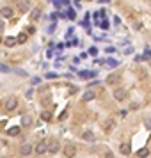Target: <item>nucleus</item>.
<instances>
[{
  "label": "nucleus",
  "instance_id": "1",
  "mask_svg": "<svg viewBox=\"0 0 151 158\" xmlns=\"http://www.w3.org/2000/svg\"><path fill=\"white\" fill-rule=\"evenodd\" d=\"M16 105H18V100H16L14 96H9V98L5 100V103H4V108H5L7 112H11V110L16 108Z\"/></svg>",
  "mask_w": 151,
  "mask_h": 158
},
{
  "label": "nucleus",
  "instance_id": "2",
  "mask_svg": "<svg viewBox=\"0 0 151 158\" xmlns=\"http://www.w3.org/2000/svg\"><path fill=\"white\" fill-rule=\"evenodd\" d=\"M75 155H77V146L71 144V142L66 144V146H64V157L66 158H73Z\"/></svg>",
  "mask_w": 151,
  "mask_h": 158
},
{
  "label": "nucleus",
  "instance_id": "3",
  "mask_svg": "<svg viewBox=\"0 0 151 158\" xmlns=\"http://www.w3.org/2000/svg\"><path fill=\"white\" fill-rule=\"evenodd\" d=\"M34 149H36V153H37V155H44V153L48 151V144H46V141H39V142L36 144V148H34Z\"/></svg>",
  "mask_w": 151,
  "mask_h": 158
},
{
  "label": "nucleus",
  "instance_id": "4",
  "mask_svg": "<svg viewBox=\"0 0 151 158\" xmlns=\"http://www.w3.org/2000/svg\"><path fill=\"white\" fill-rule=\"evenodd\" d=\"M59 149H61V144H59V141H52V142L48 144V153H50V155H55V153H59Z\"/></svg>",
  "mask_w": 151,
  "mask_h": 158
},
{
  "label": "nucleus",
  "instance_id": "5",
  "mask_svg": "<svg viewBox=\"0 0 151 158\" xmlns=\"http://www.w3.org/2000/svg\"><path fill=\"white\" fill-rule=\"evenodd\" d=\"M119 80H121V75H119V73H110L105 82H107V84H119Z\"/></svg>",
  "mask_w": 151,
  "mask_h": 158
},
{
  "label": "nucleus",
  "instance_id": "6",
  "mask_svg": "<svg viewBox=\"0 0 151 158\" xmlns=\"http://www.w3.org/2000/svg\"><path fill=\"white\" fill-rule=\"evenodd\" d=\"M114 98H116L117 101H123V100L126 98V91H125V89H121V87H119V89H116V91H114Z\"/></svg>",
  "mask_w": 151,
  "mask_h": 158
},
{
  "label": "nucleus",
  "instance_id": "7",
  "mask_svg": "<svg viewBox=\"0 0 151 158\" xmlns=\"http://www.w3.org/2000/svg\"><path fill=\"white\" fill-rule=\"evenodd\" d=\"M30 153H32V146H30V144H21V146H20V155H25V157H27V155H30Z\"/></svg>",
  "mask_w": 151,
  "mask_h": 158
},
{
  "label": "nucleus",
  "instance_id": "8",
  "mask_svg": "<svg viewBox=\"0 0 151 158\" xmlns=\"http://www.w3.org/2000/svg\"><path fill=\"white\" fill-rule=\"evenodd\" d=\"M16 7L20 9V12H27V11H28V7H30V4H28V2H18V4H16Z\"/></svg>",
  "mask_w": 151,
  "mask_h": 158
},
{
  "label": "nucleus",
  "instance_id": "9",
  "mask_svg": "<svg viewBox=\"0 0 151 158\" xmlns=\"http://www.w3.org/2000/svg\"><path fill=\"white\" fill-rule=\"evenodd\" d=\"M0 14H2L4 18H11V16H12V9L5 5V7H2V9H0Z\"/></svg>",
  "mask_w": 151,
  "mask_h": 158
},
{
  "label": "nucleus",
  "instance_id": "10",
  "mask_svg": "<svg viewBox=\"0 0 151 158\" xmlns=\"http://www.w3.org/2000/svg\"><path fill=\"white\" fill-rule=\"evenodd\" d=\"M94 98H96V94H94L93 91H87V92L82 94V101H91V100H94Z\"/></svg>",
  "mask_w": 151,
  "mask_h": 158
},
{
  "label": "nucleus",
  "instance_id": "11",
  "mask_svg": "<svg viewBox=\"0 0 151 158\" xmlns=\"http://www.w3.org/2000/svg\"><path fill=\"white\" fill-rule=\"evenodd\" d=\"M82 141L93 142V141H94V133H93V132H89V130H87V132H84V133H82Z\"/></svg>",
  "mask_w": 151,
  "mask_h": 158
},
{
  "label": "nucleus",
  "instance_id": "12",
  "mask_svg": "<svg viewBox=\"0 0 151 158\" xmlns=\"http://www.w3.org/2000/svg\"><path fill=\"white\" fill-rule=\"evenodd\" d=\"M119 149H121V153H123V155H130V153H132V148H130V144H128V142H123V144L119 146Z\"/></svg>",
  "mask_w": 151,
  "mask_h": 158
},
{
  "label": "nucleus",
  "instance_id": "13",
  "mask_svg": "<svg viewBox=\"0 0 151 158\" xmlns=\"http://www.w3.org/2000/svg\"><path fill=\"white\" fill-rule=\"evenodd\" d=\"M4 43H5V46H14V44H16L18 41H16V37L9 36V37H5V41H4Z\"/></svg>",
  "mask_w": 151,
  "mask_h": 158
},
{
  "label": "nucleus",
  "instance_id": "14",
  "mask_svg": "<svg viewBox=\"0 0 151 158\" xmlns=\"http://www.w3.org/2000/svg\"><path fill=\"white\" fill-rule=\"evenodd\" d=\"M21 125H23V126H30V125H32V117H30V116H23V117H21Z\"/></svg>",
  "mask_w": 151,
  "mask_h": 158
},
{
  "label": "nucleus",
  "instance_id": "15",
  "mask_svg": "<svg viewBox=\"0 0 151 158\" xmlns=\"http://www.w3.org/2000/svg\"><path fill=\"white\" fill-rule=\"evenodd\" d=\"M7 133H9L11 137H16V135H20V128H18V126H12V128L7 130Z\"/></svg>",
  "mask_w": 151,
  "mask_h": 158
},
{
  "label": "nucleus",
  "instance_id": "16",
  "mask_svg": "<svg viewBox=\"0 0 151 158\" xmlns=\"http://www.w3.org/2000/svg\"><path fill=\"white\" fill-rule=\"evenodd\" d=\"M148 155H150V149H146V148H142V149H139V151H137V157H139V158H146Z\"/></svg>",
  "mask_w": 151,
  "mask_h": 158
},
{
  "label": "nucleus",
  "instance_id": "17",
  "mask_svg": "<svg viewBox=\"0 0 151 158\" xmlns=\"http://www.w3.org/2000/svg\"><path fill=\"white\" fill-rule=\"evenodd\" d=\"M41 119H43V121H50V119H52V112H46V110L41 112Z\"/></svg>",
  "mask_w": 151,
  "mask_h": 158
},
{
  "label": "nucleus",
  "instance_id": "18",
  "mask_svg": "<svg viewBox=\"0 0 151 158\" xmlns=\"http://www.w3.org/2000/svg\"><path fill=\"white\" fill-rule=\"evenodd\" d=\"M39 16H41V11H39V9H34L32 14H30V20H37Z\"/></svg>",
  "mask_w": 151,
  "mask_h": 158
},
{
  "label": "nucleus",
  "instance_id": "19",
  "mask_svg": "<svg viewBox=\"0 0 151 158\" xmlns=\"http://www.w3.org/2000/svg\"><path fill=\"white\" fill-rule=\"evenodd\" d=\"M16 41H18V43H25V41H27V34H25V32H23V34H20V36L16 37Z\"/></svg>",
  "mask_w": 151,
  "mask_h": 158
},
{
  "label": "nucleus",
  "instance_id": "20",
  "mask_svg": "<svg viewBox=\"0 0 151 158\" xmlns=\"http://www.w3.org/2000/svg\"><path fill=\"white\" fill-rule=\"evenodd\" d=\"M112 128H114V121L110 119V121L105 123V132H109V130H112Z\"/></svg>",
  "mask_w": 151,
  "mask_h": 158
},
{
  "label": "nucleus",
  "instance_id": "21",
  "mask_svg": "<svg viewBox=\"0 0 151 158\" xmlns=\"http://www.w3.org/2000/svg\"><path fill=\"white\" fill-rule=\"evenodd\" d=\"M107 64H109L110 68H116V66H117V60H114V59H109V60H107Z\"/></svg>",
  "mask_w": 151,
  "mask_h": 158
},
{
  "label": "nucleus",
  "instance_id": "22",
  "mask_svg": "<svg viewBox=\"0 0 151 158\" xmlns=\"http://www.w3.org/2000/svg\"><path fill=\"white\" fill-rule=\"evenodd\" d=\"M68 16H69L71 20H75V16H77V14H75V11H73V9H68Z\"/></svg>",
  "mask_w": 151,
  "mask_h": 158
},
{
  "label": "nucleus",
  "instance_id": "23",
  "mask_svg": "<svg viewBox=\"0 0 151 158\" xmlns=\"http://www.w3.org/2000/svg\"><path fill=\"white\" fill-rule=\"evenodd\" d=\"M105 52H107V53H114V52H116V48H114V46H107V50H105Z\"/></svg>",
  "mask_w": 151,
  "mask_h": 158
},
{
  "label": "nucleus",
  "instance_id": "24",
  "mask_svg": "<svg viewBox=\"0 0 151 158\" xmlns=\"http://www.w3.org/2000/svg\"><path fill=\"white\" fill-rule=\"evenodd\" d=\"M0 71H2V73H7L9 69H7V66H5V64H0Z\"/></svg>",
  "mask_w": 151,
  "mask_h": 158
},
{
  "label": "nucleus",
  "instance_id": "25",
  "mask_svg": "<svg viewBox=\"0 0 151 158\" xmlns=\"http://www.w3.org/2000/svg\"><path fill=\"white\" fill-rule=\"evenodd\" d=\"M144 59H151V50H146V52H144Z\"/></svg>",
  "mask_w": 151,
  "mask_h": 158
},
{
  "label": "nucleus",
  "instance_id": "26",
  "mask_svg": "<svg viewBox=\"0 0 151 158\" xmlns=\"http://www.w3.org/2000/svg\"><path fill=\"white\" fill-rule=\"evenodd\" d=\"M101 28H109V21H107V20L101 21Z\"/></svg>",
  "mask_w": 151,
  "mask_h": 158
},
{
  "label": "nucleus",
  "instance_id": "27",
  "mask_svg": "<svg viewBox=\"0 0 151 158\" xmlns=\"http://www.w3.org/2000/svg\"><path fill=\"white\" fill-rule=\"evenodd\" d=\"M89 53H91V55H96V53H98V50H96V48H94V46H93V48H91V50H89Z\"/></svg>",
  "mask_w": 151,
  "mask_h": 158
},
{
  "label": "nucleus",
  "instance_id": "28",
  "mask_svg": "<svg viewBox=\"0 0 151 158\" xmlns=\"http://www.w3.org/2000/svg\"><path fill=\"white\" fill-rule=\"evenodd\" d=\"M141 60H144V55H137L135 57V62H141Z\"/></svg>",
  "mask_w": 151,
  "mask_h": 158
},
{
  "label": "nucleus",
  "instance_id": "29",
  "mask_svg": "<svg viewBox=\"0 0 151 158\" xmlns=\"http://www.w3.org/2000/svg\"><path fill=\"white\" fill-rule=\"evenodd\" d=\"M46 78H57V75L55 73H46Z\"/></svg>",
  "mask_w": 151,
  "mask_h": 158
},
{
  "label": "nucleus",
  "instance_id": "30",
  "mask_svg": "<svg viewBox=\"0 0 151 158\" xmlns=\"http://www.w3.org/2000/svg\"><path fill=\"white\" fill-rule=\"evenodd\" d=\"M144 125H146V128H150V130H151V119H146V121H144Z\"/></svg>",
  "mask_w": 151,
  "mask_h": 158
},
{
  "label": "nucleus",
  "instance_id": "31",
  "mask_svg": "<svg viewBox=\"0 0 151 158\" xmlns=\"http://www.w3.org/2000/svg\"><path fill=\"white\" fill-rule=\"evenodd\" d=\"M105 158H112V153H105Z\"/></svg>",
  "mask_w": 151,
  "mask_h": 158
},
{
  "label": "nucleus",
  "instance_id": "32",
  "mask_svg": "<svg viewBox=\"0 0 151 158\" xmlns=\"http://www.w3.org/2000/svg\"><path fill=\"white\" fill-rule=\"evenodd\" d=\"M4 30V21H0V32Z\"/></svg>",
  "mask_w": 151,
  "mask_h": 158
}]
</instances>
